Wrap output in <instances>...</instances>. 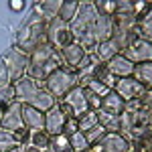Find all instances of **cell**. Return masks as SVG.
<instances>
[{
  "label": "cell",
  "instance_id": "cell-1",
  "mask_svg": "<svg viewBox=\"0 0 152 152\" xmlns=\"http://www.w3.org/2000/svg\"><path fill=\"white\" fill-rule=\"evenodd\" d=\"M59 67H63V59H61V53L53 45L49 43H43L28 55V67H26V77L35 79L37 83L47 81V77L57 71Z\"/></svg>",
  "mask_w": 152,
  "mask_h": 152
},
{
  "label": "cell",
  "instance_id": "cell-2",
  "mask_svg": "<svg viewBox=\"0 0 152 152\" xmlns=\"http://www.w3.org/2000/svg\"><path fill=\"white\" fill-rule=\"evenodd\" d=\"M97 16H99V12L95 8V2H79L77 14L69 23L75 41L81 43L87 53H95V47H97V41L94 37V24Z\"/></svg>",
  "mask_w": 152,
  "mask_h": 152
},
{
  "label": "cell",
  "instance_id": "cell-3",
  "mask_svg": "<svg viewBox=\"0 0 152 152\" xmlns=\"http://www.w3.org/2000/svg\"><path fill=\"white\" fill-rule=\"evenodd\" d=\"M43 43H47V20H45L41 14H37V12L33 10L31 18H28V20L23 24V28L18 31L14 47L18 49V51H23V53H26V55H31V53H33L39 45H43Z\"/></svg>",
  "mask_w": 152,
  "mask_h": 152
},
{
  "label": "cell",
  "instance_id": "cell-4",
  "mask_svg": "<svg viewBox=\"0 0 152 152\" xmlns=\"http://www.w3.org/2000/svg\"><path fill=\"white\" fill-rule=\"evenodd\" d=\"M43 87L59 102V99H63L65 95L69 94L73 87H77V75L73 71H69L67 67H59L57 71H53L47 77V81L43 83Z\"/></svg>",
  "mask_w": 152,
  "mask_h": 152
},
{
  "label": "cell",
  "instance_id": "cell-5",
  "mask_svg": "<svg viewBox=\"0 0 152 152\" xmlns=\"http://www.w3.org/2000/svg\"><path fill=\"white\" fill-rule=\"evenodd\" d=\"M47 43L53 45L57 51H63L65 47H69L75 43V37L71 33V26L67 23H63L61 18H51L47 20Z\"/></svg>",
  "mask_w": 152,
  "mask_h": 152
},
{
  "label": "cell",
  "instance_id": "cell-6",
  "mask_svg": "<svg viewBox=\"0 0 152 152\" xmlns=\"http://www.w3.org/2000/svg\"><path fill=\"white\" fill-rule=\"evenodd\" d=\"M2 59L8 67V73H10V83H16L18 79H23L26 75V67H28V55L26 53L12 47L2 55Z\"/></svg>",
  "mask_w": 152,
  "mask_h": 152
},
{
  "label": "cell",
  "instance_id": "cell-7",
  "mask_svg": "<svg viewBox=\"0 0 152 152\" xmlns=\"http://www.w3.org/2000/svg\"><path fill=\"white\" fill-rule=\"evenodd\" d=\"M87 152H134V148H132V144L122 134L107 132L99 142H95L94 146H89Z\"/></svg>",
  "mask_w": 152,
  "mask_h": 152
},
{
  "label": "cell",
  "instance_id": "cell-8",
  "mask_svg": "<svg viewBox=\"0 0 152 152\" xmlns=\"http://www.w3.org/2000/svg\"><path fill=\"white\" fill-rule=\"evenodd\" d=\"M12 87H14V94H16V102L23 105H33L37 95L41 94V89H43L41 83H37L35 79H31L26 75L23 79H18L16 83H12Z\"/></svg>",
  "mask_w": 152,
  "mask_h": 152
},
{
  "label": "cell",
  "instance_id": "cell-9",
  "mask_svg": "<svg viewBox=\"0 0 152 152\" xmlns=\"http://www.w3.org/2000/svg\"><path fill=\"white\" fill-rule=\"evenodd\" d=\"M122 55H124L126 59H130L134 65L152 61V43L142 41V39H136V41H132L128 47L122 51Z\"/></svg>",
  "mask_w": 152,
  "mask_h": 152
},
{
  "label": "cell",
  "instance_id": "cell-10",
  "mask_svg": "<svg viewBox=\"0 0 152 152\" xmlns=\"http://www.w3.org/2000/svg\"><path fill=\"white\" fill-rule=\"evenodd\" d=\"M114 91H116L124 102H132V99L142 97L144 91H146V87H144L142 83H138L134 77H124V79H118Z\"/></svg>",
  "mask_w": 152,
  "mask_h": 152
},
{
  "label": "cell",
  "instance_id": "cell-11",
  "mask_svg": "<svg viewBox=\"0 0 152 152\" xmlns=\"http://www.w3.org/2000/svg\"><path fill=\"white\" fill-rule=\"evenodd\" d=\"M0 128L6 132H14L18 128H26L23 122V104L14 102V104L4 112V116L0 118Z\"/></svg>",
  "mask_w": 152,
  "mask_h": 152
},
{
  "label": "cell",
  "instance_id": "cell-12",
  "mask_svg": "<svg viewBox=\"0 0 152 152\" xmlns=\"http://www.w3.org/2000/svg\"><path fill=\"white\" fill-rule=\"evenodd\" d=\"M59 102H65L67 105H71L75 118H79L81 114H85V112L89 110V104H87V91H85L83 87H79V85L73 87L69 94L65 95L63 99H59Z\"/></svg>",
  "mask_w": 152,
  "mask_h": 152
},
{
  "label": "cell",
  "instance_id": "cell-13",
  "mask_svg": "<svg viewBox=\"0 0 152 152\" xmlns=\"http://www.w3.org/2000/svg\"><path fill=\"white\" fill-rule=\"evenodd\" d=\"M59 53H61V59H63V67H67L73 73L77 69V65L83 61V57L87 55L85 47H83L81 43H77V41L73 45H69V47H65L63 51H59Z\"/></svg>",
  "mask_w": 152,
  "mask_h": 152
},
{
  "label": "cell",
  "instance_id": "cell-14",
  "mask_svg": "<svg viewBox=\"0 0 152 152\" xmlns=\"http://www.w3.org/2000/svg\"><path fill=\"white\" fill-rule=\"evenodd\" d=\"M67 120H69V118L65 116V114L61 112V107L55 104L47 114H45V132H47L49 136L63 134V126H65V122H67Z\"/></svg>",
  "mask_w": 152,
  "mask_h": 152
},
{
  "label": "cell",
  "instance_id": "cell-15",
  "mask_svg": "<svg viewBox=\"0 0 152 152\" xmlns=\"http://www.w3.org/2000/svg\"><path fill=\"white\" fill-rule=\"evenodd\" d=\"M107 65V69H110V73L116 77V79H124V77H132V73H134V63L130 61V59H126L122 53L120 55H116V57L112 59L110 63H105Z\"/></svg>",
  "mask_w": 152,
  "mask_h": 152
},
{
  "label": "cell",
  "instance_id": "cell-16",
  "mask_svg": "<svg viewBox=\"0 0 152 152\" xmlns=\"http://www.w3.org/2000/svg\"><path fill=\"white\" fill-rule=\"evenodd\" d=\"M23 122L28 130H45V114L33 105H23Z\"/></svg>",
  "mask_w": 152,
  "mask_h": 152
},
{
  "label": "cell",
  "instance_id": "cell-17",
  "mask_svg": "<svg viewBox=\"0 0 152 152\" xmlns=\"http://www.w3.org/2000/svg\"><path fill=\"white\" fill-rule=\"evenodd\" d=\"M112 33H114V20L110 16H102L99 14L95 18V24H94V37H95V41H97V45L104 43V41H110Z\"/></svg>",
  "mask_w": 152,
  "mask_h": 152
},
{
  "label": "cell",
  "instance_id": "cell-18",
  "mask_svg": "<svg viewBox=\"0 0 152 152\" xmlns=\"http://www.w3.org/2000/svg\"><path fill=\"white\" fill-rule=\"evenodd\" d=\"M102 110L110 112V114H116V116H122L124 110H126V102L112 89V91H107V94L102 97Z\"/></svg>",
  "mask_w": 152,
  "mask_h": 152
},
{
  "label": "cell",
  "instance_id": "cell-19",
  "mask_svg": "<svg viewBox=\"0 0 152 152\" xmlns=\"http://www.w3.org/2000/svg\"><path fill=\"white\" fill-rule=\"evenodd\" d=\"M61 4H63V0H43V2H37L33 6V10L37 14H41L45 20H51V18H57L59 16Z\"/></svg>",
  "mask_w": 152,
  "mask_h": 152
},
{
  "label": "cell",
  "instance_id": "cell-20",
  "mask_svg": "<svg viewBox=\"0 0 152 152\" xmlns=\"http://www.w3.org/2000/svg\"><path fill=\"white\" fill-rule=\"evenodd\" d=\"M136 33L142 41L152 43V6L136 18Z\"/></svg>",
  "mask_w": 152,
  "mask_h": 152
},
{
  "label": "cell",
  "instance_id": "cell-21",
  "mask_svg": "<svg viewBox=\"0 0 152 152\" xmlns=\"http://www.w3.org/2000/svg\"><path fill=\"white\" fill-rule=\"evenodd\" d=\"M120 53H122L120 47L110 39V41H104V43H99V45L95 47L94 55L97 57V61H102V63H110V61L116 57V55H120Z\"/></svg>",
  "mask_w": 152,
  "mask_h": 152
},
{
  "label": "cell",
  "instance_id": "cell-22",
  "mask_svg": "<svg viewBox=\"0 0 152 152\" xmlns=\"http://www.w3.org/2000/svg\"><path fill=\"white\" fill-rule=\"evenodd\" d=\"M132 77L138 83H142L146 89H152V61H146V63H138L134 67V73Z\"/></svg>",
  "mask_w": 152,
  "mask_h": 152
},
{
  "label": "cell",
  "instance_id": "cell-23",
  "mask_svg": "<svg viewBox=\"0 0 152 152\" xmlns=\"http://www.w3.org/2000/svg\"><path fill=\"white\" fill-rule=\"evenodd\" d=\"M28 146H33L41 152H49L51 146V136H49L45 130H31V136H28Z\"/></svg>",
  "mask_w": 152,
  "mask_h": 152
},
{
  "label": "cell",
  "instance_id": "cell-24",
  "mask_svg": "<svg viewBox=\"0 0 152 152\" xmlns=\"http://www.w3.org/2000/svg\"><path fill=\"white\" fill-rule=\"evenodd\" d=\"M97 124L104 126L107 132H120V116L116 114H110L105 110H97Z\"/></svg>",
  "mask_w": 152,
  "mask_h": 152
},
{
  "label": "cell",
  "instance_id": "cell-25",
  "mask_svg": "<svg viewBox=\"0 0 152 152\" xmlns=\"http://www.w3.org/2000/svg\"><path fill=\"white\" fill-rule=\"evenodd\" d=\"M55 104H57V99H55V97H53V95H51L47 89L43 87V89H41V94L37 95V99H35V104H33V107H37V110H39V112H43V114H47V112H49V110H51Z\"/></svg>",
  "mask_w": 152,
  "mask_h": 152
},
{
  "label": "cell",
  "instance_id": "cell-26",
  "mask_svg": "<svg viewBox=\"0 0 152 152\" xmlns=\"http://www.w3.org/2000/svg\"><path fill=\"white\" fill-rule=\"evenodd\" d=\"M77 8H79V2L77 0H67V2H63L61 4V10H59V16L63 23L69 24L73 18H75V14H77Z\"/></svg>",
  "mask_w": 152,
  "mask_h": 152
},
{
  "label": "cell",
  "instance_id": "cell-27",
  "mask_svg": "<svg viewBox=\"0 0 152 152\" xmlns=\"http://www.w3.org/2000/svg\"><path fill=\"white\" fill-rule=\"evenodd\" d=\"M16 102V94H14V87L8 85V87H2L0 89V118L4 116V112L10 107L12 104Z\"/></svg>",
  "mask_w": 152,
  "mask_h": 152
},
{
  "label": "cell",
  "instance_id": "cell-28",
  "mask_svg": "<svg viewBox=\"0 0 152 152\" xmlns=\"http://www.w3.org/2000/svg\"><path fill=\"white\" fill-rule=\"evenodd\" d=\"M67 150H71L69 136H65V134L51 136V146H49V152H67Z\"/></svg>",
  "mask_w": 152,
  "mask_h": 152
},
{
  "label": "cell",
  "instance_id": "cell-29",
  "mask_svg": "<svg viewBox=\"0 0 152 152\" xmlns=\"http://www.w3.org/2000/svg\"><path fill=\"white\" fill-rule=\"evenodd\" d=\"M77 122H79V132H87V130H91L97 124V114L94 110H87L85 114H81L77 118Z\"/></svg>",
  "mask_w": 152,
  "mask_h": 152
},
{
  "label": "cell",
  "instance_id": "cell-30",
  "mask_svg": "<svg viewBox=\"0 0 152 152\" xmlns=\"http://www.w3.org/2000/svg\"><path fill=\"white\" fill-rule=\"evenodd\" d=\"M83 134H85V140H87V144H89V146H94L95 142H99V140L105 136V134H107V130H105L104 126H99V124H95L91 130H87V132H83Z\"/></svg>",
  "mask_w": 152,
  "mask_h": 152
},
{
  "label": "cell",
  "instance_id": "cell-31",
  "mask_svg": "<svg viewBox=\"0 0 152 152\" xmlns=\"http://www.w3.org/2000/svg\"><path fill=\"white\" fill-rule=\"evenodd\" d=\"M69 144H71V148L77 150V152H87L89 150V144L85 140V134H83V132H75L73 136H69Z\"/></svg>",
  "mask_w": 152,
  "mask_h": 152
},
{
  "label": "cell",
  "instance_id": "cell-32",
  "mask_svg": "<svg viewBox=\"0 0 152 152\" xmlns=\"http://www.w3.org/2000/svg\"><path fill=\"white\" fill-rule=\"evenodd\" d=\"M95 8H97V12H99L102 16L114 18V14H116V2H114V0H97V2H95Z\"/></svg>",
  "mask_w": 152,
  "mask_h": 152
},
{
  "label": "cell",
  "instance_id": "cell-33",
  "mask_svg": "<svg viewBox=\"0 0 152 152\" xmlns=\"http://www.w3.org/2000/svg\"><path fill=\"white\" fill-rule=\"evenodd\" d=\"M18 144L12 138V132H6V130H0V152H10L12 148H16Z\"/></svg>",
  "mask_w": 152,
  "mask_h": 152
},
{
  "label": "cell",
  "instance_id": "cell-34",
  "mask_svg": "<svg viewBox=\"0 0 152 152\" xmlns=\"http://www.w3.org/2000/svg\"><path fill=\"white\" fill-rule=\"evenodd\" d=\"M28 136H31V130L28 128H18L12 132V138H14V142L18 144V146H24L26 142H28Z\"/></svg>",
  "mask_w": 152,
  "mask_h": 152
},
{
  "label": "cell",
  "instance_id": "cell-35",
  "mask_svg": "<svg viewBox=\"0 0 152 152\" xmlns=\"http://www.w3.org/2000/svg\"><path fill=\"white\" fill-rule=\"evenodd\" d=\"M8 85H12L10 83V73H8V67H6L4 59L0 57V89H2V87H8Z\"/></svg>",
  "mask_w": 152,
  "mask_h": 152
},
{
  "label": "cell",
  "instance_id": "cell-36",
  "mask_svg": "<svg viewBox=\"0 0 152 152\" xmlns=\"http://www.w3.org/2000/svg\"><path fill=\"white\" fill-rule=\"evenodd\" d=\"M75 132H79V122H77V118H69L65 122V126H63V134L65 136H73Z\"/></svg>",
  "mask_w": 152,
  "mask_h": 152
},
{
  "label": "cell",
  "instance_id": "cell-37",
  "mask_svg": "<svg viewBox=\"0 0 152 152\" xmlns=\"http://www.w3.org/2000/svg\"><path fill=\"white\" fill-rule=\"evenodd\" d=\"M8 6H10L12 12H23L24 6H26V2H24V0H10V2H8Z\"/></svg>",
  "mask_w": 152,
  "mask_h": 152
},
{
  "label": "cell",
  "instance_id": "cell-38",
  "mask_svg": "<svg viewBox=\"0 0 152 152\" xmlns=\"http://www.w3.org/2000/svg\"><path fill=\"white\" fill-rule=\"evenodd\" d=\"M57 105L61 107V112L65 114L67 118H75V114H73V110H71V105H67L65 102H57Z\"/></svg>",
  "mask_w": 152,
  "mask_h": 152
},
{
  "label": "cell",
  "instance_id": "cell-39",
  "mask_svg": "<svg viewBox=\"0 0 152 152\" xmlns=\"http://www.w3.org/2000/svg\"><path fill=\"white\" fill-rule=\"evenodd\" d=\"M0 130H2V128H0Z\"/></svg>",
  "mask_w": 152,
  "mask_h": 152
}]
</instances>
